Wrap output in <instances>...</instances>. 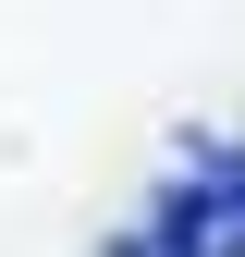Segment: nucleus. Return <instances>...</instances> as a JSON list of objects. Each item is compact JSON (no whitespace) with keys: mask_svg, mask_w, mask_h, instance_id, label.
<instances>
[{"mask_svg":"<svg viewBox=\"0 0 245 257\" xmlns=\"http://www.w3.org/2000/svg\"><path fill=\"white\" fill-rule=\"evenodd\" d=\"M98 257H245V135L184 122L172 172L135 196V220H110Z\"/></svg>","mask_w":245,"mask_h":257,"instance_id":"obj_1","label":"nucleus"}]
</instances>
